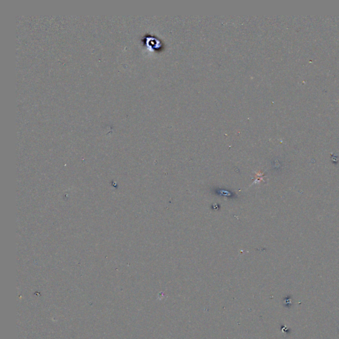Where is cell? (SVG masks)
Instances as JSON below:
<instances>
[{
  "instance_id": "cell-1",
  "label": "cell",
  "mask_w": 339,
  "mask_h": 339,
  "mask_svg": "<svg viewBox=\"0 0 339 339\" xmlns=\"http://www.w3.org/2000/svg\"><path fill=\"white\" fill-rule=\"evenodd\" d=\"M215 194L219 195H222L225 197H233L235 195V193H232L231 191H229L228 190H225V189H220L217 188L215 189V191H214Z\"/></svg>"
}]
</instances>
